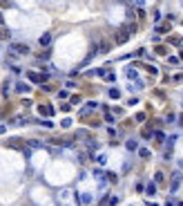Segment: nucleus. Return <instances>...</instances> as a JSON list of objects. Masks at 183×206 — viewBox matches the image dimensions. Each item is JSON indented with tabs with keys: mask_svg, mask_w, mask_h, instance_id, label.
<instances>
[{
	"mask_svg": "<svg viewBox=\"0 0 183 206\" xmlns=\"http://www.w3.org/2000/svg\"><path fill=\"white\" fill-rule=\"evenodd\" d=\"M29 81H34V83H43V81H45V76H40V74H34V72H29Z\"/></svg>",
	"mask_w": 183,
	"mask_h": 206,
	"instance_id": "nucleus-6",
	"label": "nucleus"
},
{
	"mask_svg": "<svg viewBox=\"0 0 183 206\" xmlns=\"http://www.w3.org/2000/svg\"><path fill=\"white\" fill-rule=\"evenodd\" d=\"M139 155H141L143 159H148V157H150V150H145V148H141V150H139Z\"/></svg>",
	"mask_w": 183,
	"mask_h": 206,
	"instance_id": "nucleus-12",
	"label": "nucleus"
},
{
	"mask_svg": "<svg viewBox=\"0 0 183 206\" xmlns=\"http://www.w3.org/2000/svg\"><path fill=\"white\" fill-rule=\"evenodd\" d=\"M148 195H154V193H156V186H154V184H148Z\"/></svg>",
	"mask_w": 183,
	"mask_h": 206,
	"instance_id": "nucleus-11",
	"label": "nucleus"
},
{
	"mask_svg": "<svg viewBox=\"0 0 183 206\" xmlns=\"http://www.w3.org/2000/svg\"><path fill=\"white\" fill-rule=\"evenodd\" d=\"M154 179H156V182L161 184V182H163V173H156V175H154Z\"/></svg>",
	"mask_w": 183,
	"mask_h": 206,
	"instance_id": "nucleus-14",
	"label": "nucleus"
},
{
	"mask_svg": "<svg viewBox=\"0 0 183 206\" xmlns=\"http://www.w3.org/2000/svg\"><path fill=\"white\" fill-rule=\"evenodd\" d=\"M96 105H98V103H87V105L81 110V119H83V117H87L89 112H94V110H96Z\"/></svg>",
	"mask_w": 183,
	"mask_h": 206,
	"instance_id": "nucleus-3",
	"label": "nucleus"
},
{
	"mask_svg": "<svg viewBox=\"0 0 183 206\" xmlns=\"http://www.w3.org/2000/svg\"><path fill=\"white\" fill-rule=\"evenodd\" d=\"M49 43H52V34H45V36H40V45H43V47H47Z\"/></svg>",
	"mask_w": 183,
	"mask_h": 206,
	"instance_id": "nucleus-7",
	"label": "nucleus"
},
{
	"mask_svg": "<svg viewBox=\"0 0 183 206\" xmlns=\"http://www.w3.org/2000/svg\"><path fill=\"white\" fill-rule=\"evenodd\" d=\"M119 94H121V92H119V90H114V88L110 90V97H112V99H119Z\"/></svg>",
	"mask_w": 183,
	"mask_h": 206,
	"instance_id": "nucleus-13",
	"label": "nucleus"
},
{
	"mask_svg": "<svg viewBox=\"0 0 183 206\" xmlns=\"http://www.w3.org/2000/svg\"><path fill=\"white\" fill-rule=\"evenodd\" d=\"M0 25H2V14H0Z\"/></svg>",
	"mask_w": 183,
	"mask_h": 206,
	"instance_id": "nucleus-15",
	"label": "nucleus"
},
{
	"mask_svg": "<svg viewBox=\"0 0 183 206\" xmlns=\"http://www.w3.org/2000/svg\"><path fill=\"white\" fill-rule=\"evenodd\" d=\"M181 179H183L181 173H174V175H172V182H170V191H172V193H174L179 186H181Z\"/></svg>",
	"mask_w": 183,
	"mask_h": 206,
	"instance_id": "nucleus-1",
	"label": "nucleus"
},
{
	"mask_svg": "<svg viewBox=\"0 0 183 206\" xmlns=\"http://www.w3.org/2000/svg\"><path fill=\"white\" fill-rule=\"evenodd\" d=\"M16 90H18V92H29L31 88L27 85V83H18V85H16Z\"/></svg>",
	"mask_w": 183,
	"mask_h": 206,
	"instance_id": "nucleus-8",
	"label": "nucleus"
},
{
	"mask_svg": "<svg viewBox=\"0 0 183 206\" xmlns=\"http://www.w3.org/2000/svg\"><path fill=\"white\" fill-rule=\"evenodd\" d=\"M0 38H9V29H5L2 25H0Z\"/></svg>",
	"mask_w": 183,
	"mask_h": 206,
	"instance_id": "nucleus-9",
	"label": "nucleus"
},
{
	"mask_svg": "<svg viewBox=\"0 0 183 206\" xmlns=\"http://www.w3.org/2000/svg\"><path fill=\"white\" fill-rule=\"evenodd\" d=\"M127 38H130V34H127V32H125V29H121V32L116 34V43H119V45H123V43H125V41H127Z\"/></svg>",
	"mask_w": 183,
	"mask_h": 206,
	"instance_id": "nucleus-4",
	"label": "nucleus"
},
{
	"mask_svg": "<svg viewBox=\"0 0 183 206\" xmlns=\"http://www.w3.org/2000/svg\"><path fill=\"white\" fill-rule=\"evenodd\" d=\"M9 146H14V148H23L20 139H11V141H9Z\"/></svg>",
	"mask_w": 183,
	"mask_h": 206,
	"instance_id": "nucleus-10",
	"label": "nucleus"
},
{
	"mask_svg": "<svg viewBox=\"0 0 183 206\" xmlns=\"http://www.w3.org/2000/svg\"><path fill=\"white\" fill-rule=\"evenodd\" d=\"M40 114L52 117V114H54V108H49V105H40Z\"/></svg>",
	"mask_w": 183,
	"mask_h": 206,
	"instance_id": "nucleus-5",
	"label": "nucleus"
},
{
	"mask_svg": "<svg viewBox=\"0 0 183 206\" xmlns=\"http://www.w3.org/2000/svg\"><path fill=\"white\" fill-rule=\"evenodd\" d=\"M11 49H14L16 54H27V52H29V47L23 45V43H11Z\"/></svg>",
	"mask_w": 183,
	"mask_h": 206,
	"instance_id": "nucleus-2",
	"label": "nucleus"
}]
</instances>
